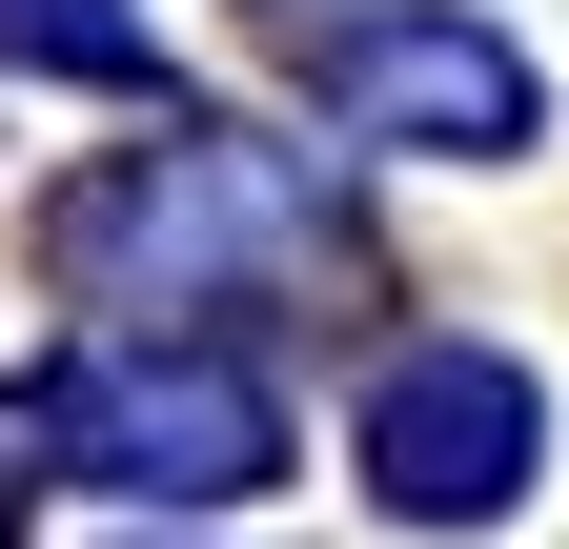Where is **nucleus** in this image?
Listing matches in <instances>:
<instances>
[{
    "instance_id": "1",
    "label": "nucleus",
    "mask_w": 569,
    "mask_h": 549,
    "mask_svg": "<svg viewBox=\"0 0 569 549\" xmlns=\"http://www.w3.org/2000/svg\"><path fill=\"white\" fill-rule=\"evenodd\" d=\"M41 244L82 264V286H122V306H203V286H244V264H326V203L264 143H142V163H102L61 203Z\"/></svg>"
},
{
    "instance_id": "2",
    "label": "nucleus",
    "mask_w": 569,
    "mask_h": 549,
    "mask_svg": "<svg viewBox=\"0 0 569 549\" xmlns=\"http://www.w3.org/2000/svg\"><path fill=\"white\" fill-rule=\"evenodd\" d=\"M264 41L326 82L367 143H529V61L488 21H407V0H264Z\"/></svg>"
},
{
    "instance_id": "4",
    "label": "nucleus",
    "mask_w": 569,
    "mask_h": 549,
    "mask_svg": "<svg viewBox=\"0 0 569 549\" xmlns=\"http://www.w3.org/2000/svg\"><path fill=\"white\" fill-rule=\"evenodd\" d=\"M367 468H387V509H427V529L509 509V489H529V367H488V347H407V367L367 387Z\"/></svg>"
},
{
    "instance_id": "5",
    "label": "nucleus",
    "mask_w": 569,
    "mask_h": 549,
    "mask_svg": "<svg viewBox=\"0 0 569 549\" xmlns=\"http://www.w3.org/2000/svg\"><path fill=\"white\" fill-rule=\"evenodd\" d=\"M0 61H61V82H142L163 41H142L122 0H0Z\"/></svg>"
},
{
    "instance_id": "3",
    "label": "nucleus",
    "mask_w": 569,
    "mask_h": 549,
    "mask_svg": "<svg viewBox=\"0 0 569 549\" xmlns=\"http://www.w3.org/2000/svg\"><path fill=\"white\" fill-rule=\"evenodd\" d=\"M41 428L102 468V489H264L284 468V407L224 367V347H102L41 387Z\"/></svg>"
},
{
    "instance_id": "6",
    "label": "nucleus",
    "mask_w": 569,
    "mask_h": 549,
    "mask_svg": "<svg viewBox=\"0 0 569 549\" xmlns=\"http://www.w3.org/2000/svg\"><path fill=\"white\" fill-rule=\"evenodd\" d=\"M0 529H21V468H0Z\"/></svg>"
}]
</instances>
